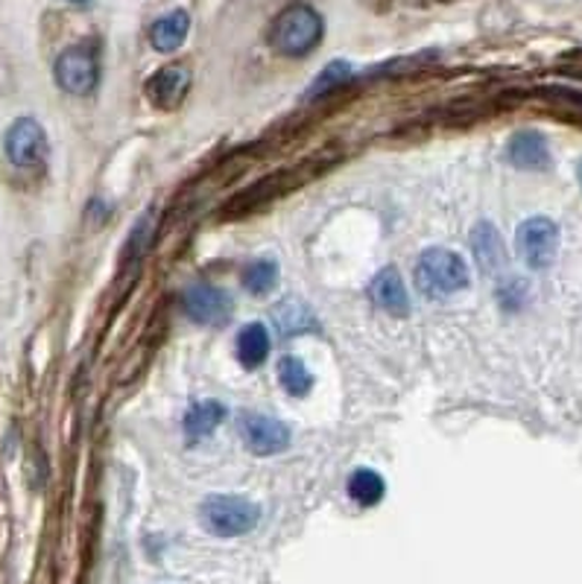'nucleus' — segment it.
<instances>
[{"label": "nucleus", "mask_w": 582, "mask_h": 584, "mask_svg": "<svg viewBox=\"0 0 582 584\" xmlns=\"http://www.w3.org/2000/svg\"><path fill=\"white\" fill-rule=\"evenodd\" d=\"M472 275L468 264L451 248H428L421 252L416 266V287L428 299H449L454 292L466 290Z\"/></svg>", "instance_id": "obj_1"}, {"label": "nucleus", "mask_w": 582, "mask_h": 584, "mask_svg": "<svg viewBox=\"0 0 582 584\" xmlns=\"http://www.w3.org/2000/svg\"><path fill=\"white\" fill-rule=\"evenodd\" d=\"M188 30H190L188 12L173 10L155 21L153 33H150V42H153L155 50H162V54H173V50H179L182 42L188 38Z\"/></svg>", "instance_id": "obj_12"}, {"label": "nucleus", "mask_w": 582, "mask_h": 584, "mask_svg": "<svg viewBox=\"0 0 582 584\" xmlns=\"http://www.w3.org/2000/svg\"><path fill=\"white\" fill-rule=\"evenodd\" d=\"M278 281V266L276 260H255L249 264V269L243 272V287L252 292V295H267Z\"/></svg>", "instance_id": "obj_18"}, {"label": "nucleus", "mask_w": 582, "mask_h": 584, "mask_svg": "<svg viewBox=\"0 0 582 584\" xmlns=\"http://www.w3.org/2000/svg\"><path fill=\"white\" fill-rule=\"evenodd\" d=\"M369 295L381 311L393 313V316H407L410 311V299H407V287L401 281V272L389 266L375 275V281L369 283Z\"/></svg>", "instance_id": "obj_9"}, {"label": "nucleus", "mask_w": 582, "mask_h": 584, "mask_svg": "<svg viewBox=\"0 0 582 584\" xmlns=\"http://www.w3.org/2000/svg\"><path fill=\"white\" fill-rule=\"evenodd\" d=\"M269 42L278 54L284 56H307L323 42V19L311 7H287L272 24Z\"/></svg>", "instance_id": "obj_3"}, {"label": "nucleus", "mask_w": 582, "mask_h": 584, "mask_svg": "<svg viewBox=\"0 0 582 584\" xmlns=\"http://www.w3.org/2000/svg\"><path fill=\"white\" fill-rule=\"evenodd\" d=\"M182 307L197 325H220L232 313V299L208 283H190L188 290L182 292Z\"/></svg>", "instance_id": "obj_7"}, {"label": "nucleus", "mask_w": 582, "mask_h": 584, "mask_svg": "<svg viewBox=\"0 0 582 584\" xmlns=\"http://www.w3.org/2000/svg\"><path fill=\"white\" fill-rule=\"evenodd\" d=\"M3 150H7V159H10L15 167H36L47 155L45 129H42V124L33 120V117H21V120H15V124L7 129Z\"/></svg>", "instance_id": "obj_5"}, {"label": "nucleus", "mask_w": 582, "mask_h": 584, "mask_svg": "<svg viewBox=\"0 0 582 584\" xmlns=\"http://www.w3.org/2000/svg\"><path fill=\"white\" fill-rule=\"evenodd\" d=\"M243 442L255 456H269V453H281L290 444V427L284 421L269 416H243L241 421Z\"/></svg>", "instance_id": "obj_8"}, {"label": "nucleus", "mask_w": 582, "mask_h": 584, "mask_svg": "<svg viewBox=\"0 0 582 584\" xmlns=\"http://www.w3.org/2000/svg\"><path fill=\"white\" fill-rule=\"evenodd\" d=\"M260 521L258 503L237 494H211L199 505V523L217 538H241Z\"/></svg>", "instance_id": "obj_2"}, {"label": "nucleus", "mask_w": 582, "mask_h": 584, "mask_svg": "<svg viewBox=\"0 0 582 584\" xmlns=\"http://www.w3.org/2000/svg\"><path fill=\"white\" fill-rule=\"evenodd\" d=\"M225 418L223 404H217V400H202L197 407L188 409V416H185V433L190 439H206L220 427V421Z\"/></svg>", "instance_id": "obj_15"}, {"label": "nucleus", "mask_w": 582, "mask_h": 584, "mask_svg": "<svg viewBox=\"0 0 582 584\" xmlns=\"http://www.w3.org/2000/svg\"><path fill=\"white\" fill-rule=\"evenodd\" d=\"M510 161L521 170H545L550 164L547 141L538 132H519L510 141Z\"/></svg>", "instance_id": "obj_11"}, {"label": "nucleus", "mask_w": 582, "mask_h": 584, "mask_svg": "<svg viewBox=\"0 0 582 584\" xmlns=\"http://www.w3.org/2000/svg\"><path fill=\"white\" fill-rule=\"evenodd\" d=\"M97 56L91 54L89 47H71V50H65V54L56 59V82H59V89H65L68 94L85 97V94L97 89Z\"/></svg>", "instance_id": "obj_6"}, {"label": "nucleus", "mask_w": 582, "mask_h": 584, "mask_svg": "<svg viewBox=\"0 0 582 584\" xmlns=\"http://www.w3.org/2000/svg\"><path fill=\"white\" fill-rule=\"evenodd\" d=\"M351 77V68L346 62H331L328 68L323 71V77L311 85V97H316V94H325V91L337 89V85H342V82L349 80Z\"/></svg>", "instance_id": "obj_19"}, {"label": "nucleus", "mask_w": 582, "mask_h": 584, "mask_svg": "<svg viewBox=\"0 0 582 584\" xmlns=\"http://www.w3.org/2000/svg\"><path fill=\"white\" fill-rule=\"evenodd\" d=\"M515 248H519L521 260L529 269H547L556 260L559 252V229L554 220L547 217H529L527 222H521L519 234H515Z\"/></svg>", "instance_id": "obj_4"}, {"label": "nucleus", "mask_w": 582, "mask_h": 584, "mask_svg": "<svg viewBox=\"0 0 582 584\" xmlns=\"http://www.w3.org/2000/svg\"><path fill=\"white\" fill-rule=\"evenodd\" d=\"M472 243H475V255H477V260H480V269L489 275L501 272L503 264H507V252H503V240H501V234L494 231V225L480 222V225L475 229Z\"/></svg>", "instance_id": "obj_13"}, {"label": "nucleus", "mask_w": 582, "mask_h": 584, "mask_svg": "<svg viewBox=\"0 0 582 584\" xmlns=\"http://www.w3.org/2000/svg\"><path fill=\"white\" fill-rule=\"evenodd\" d=\"M269 357V330L260 322H252L237 334V360L246 369H258Z\"/></svg>", "instance_id": "obj_14"}, {"label": "nucleus", "mask_w": 582, "mask_h": 584, "mask_svg": "<svg viewBox=\"0 0 582 584\" xmlns=\"http://www.w3.org/2000/svg\"><path fill=\"white\" fill-rule=\"evenodd\" d=\"M68 3H77V7H85L89 0H68Z\"/></svg>", "instance_id": "obj_20"}, {"label": "nucleus", "mask_w": 582, "mask_h": 584, "mask_svg": "<svg viewBox=\"0 0 582 584\" xmlns=\"http://www.w3.org/2000/svg\"><path fill=\"white\" fill-rule=\"evenodd\" d=\"M278 381H281L287 395H293V398H305L307 392L314 389V374L307 372V365L299 357H284L278 363Z\"/></svg>", "instance_id": "obj_17"}, {"label": "nucleus", "mask_w": 582, "mask_h": 584, "mask_svg": "<svg viewBox=\"0 0 582 584\" xmlns=\"http://www.w3.org/2000/svg\"><path fill=\"white\" fill-rule=\"evenodd\" d=\"M580 185H582V164H580Z\"/></svg>", "instance_id": "obj_21"}, {"label": "nucleus", "mask_w": 582, "mask_h": 584, "mask_svg": "<svg viewBox=\"0 0 582 584\" xmlns=\"http://www.w3.org/2000/svg\"><path fill=\"white\" fill-rule=\"evenodd\" d=\"M384 479L372 468H360L349 477V497L358 505H377L384 500Z\"/></svg>", "instance_id": "obj_16"}, {"label": "nucleus", "mask_w": 582, "mask_h": 584, "mask_svg": "<svg viewBox=\"0 0 582 584\" xmlns=\"http://www.w3.org/2000/svg\"><path fill=\"white\" fill-rule=\"evenodd\" d=\"M190 89V71L182 68V65H171V68H162L155 73L153 80L147 82V94L153 100L155 106L173 108L179 106L185 94Z\"/></svg>", "instance_id": "obj_10"}]
</instances>
